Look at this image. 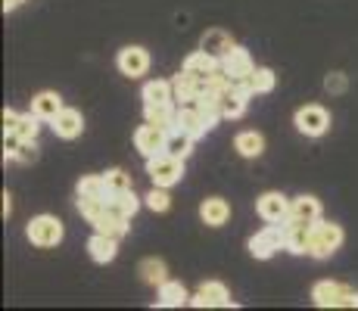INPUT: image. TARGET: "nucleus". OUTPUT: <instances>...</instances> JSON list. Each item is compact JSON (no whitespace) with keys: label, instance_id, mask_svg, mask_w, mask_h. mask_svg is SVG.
<instances>
[{"label":"nucleus","instance_id":"nucleus-38","mask_svg":"<svg viewBox=\"0 0 358 311\" xmlns=\"http://www.w3.org/2000/svg\"><path fill=\"white\" fill-rule=\"evenodd\" d=\"M324 87L330 94H343V91H346V75H343V72H330L324 78Z\"/></svg>","mask_w":358,"mask_h":311},{"label":"nucleus","instance_id":"nucleus-25","mask_svg":"<svg viewBox=\"0 0 358 311\" xmlns=\"http://www.w3.org/2000/svg\"><path fill=\"white\" fill-rule=\"evenodd\" d=\"M187 302H190V296H187V289H184V283L165 280L159 287V299H156L159 308H181V305H187Z\"/></svg>","mask_w":358,"mask_h":311},{"label":"nucleus","instance_id":"nucleus-42","mask_svg":"<svg viewBox=\"0 0 358 311\" xmlns=\"http://www.w3.org/2000/svg\"><path fill=\"white\" fill-rule=\"evenodd\" d=\"M10 193H3V215H10V212H13V203H10Z\"/></svg>","mask_w":358,"mask_h":311},{"label":"nucleus","instance_id":"nucleus-9","mask_svg":"<svg viewBox=\"0 0 358 311\" xmlns=\"http://www.w3.org/2000/svg\"><path fill=\"white\" fill-rule=\"evenodd\" d=\"M165 137H169V131H162V128H156V124H141V128L134 131V147H137V153L141 156H159L165 153Z\"/></svg>","mask_w":358,"mask_h":311},{"label":"nucleus","instance_id":"nucleus-19","mask_svg":"<svg viewBox=\"0 0 358 311\" xmlns=\"http://www.w3.org/2000/svg\"><path fill=\"white\" fill-rule=\"evenodd\" d=\"M143 119L162 131H175V122H178L175 100L171 103H143Z\"/></svg>","mask_w":358,"mask_h":311},{"label":"nucleus","instance_id":"nucleus-3","mask_svg":"<svg viewBox=\"0 0 358 311\" xmlns=\"http://www.w3.org/2000/svg\"><path fill=\"white\" fill-rule=\"evenodd\" d=\"M287 233H290V227L287 224H268L265 231H259L256 237H250V243H246V249H250L252 259H271L278 249H287Z\"/></svg>","mask_w":358,"mask_h":311},{"label":"nucleus","instance_id":"nucleus-8","mask_svg":"<svg viewBox=\"0 0 358 311\" xmlns=\"http://www.w3.org/2000/svg\"><path fill=\"white\" fill-rule=\"evenodd\" d=\"M190 305H196V308H228L231 305V289L224 287L222 280L199 283V289L194 293Z\"/></svg>","mask_w":358,"mask_h":311},{"label":"nucleus","instance_id":"nucleus-24","mask_svg":"<svg viewBox=\"0 0 358 311\" xmlns=\"http://www.w3.org/2000/svg\"><path fill=\"white\" fill-rule=\"evenodd\" d=\"M234 150L243 159H259L265 153V137H262L259 131H240V134L234 137Z\"/></svg>","mask_w":358,"mask_h":311},{"label":"nucleus","instance_id":"nucleus-13","mask_svg":"<svg viewBox=\"0 0 358 311\" xmlns=\"http://www.w3.org/2000/svg\"><path fill=\"white\" fill-rule=\"evenodd\" d=\"M315 221H321V203L315 196H296L290 199V218H287V224H315Z\"/></svg>","mask_w":358,"mask_h":311},{"label":"nucleus","instance_id":"nucleus-33","mask_svg":"<svg viewBox=\"0 0 358 311\" xmlns=\"http://www.w3.org/2000/svg\"><path fill=\"white\" fill-rule=\"evenodd\" d=\"M103 181H106L109 196H115V193H125V190H131V175H128L125 168H109L106 175H103Z\"/></svg>","mask_w":358,"mask_h":311},{"label":"nucleus","instance_id":"nucleus-4","mask_svg":"<svg viewBox=\"0 0 358 311\" xmlns=\"http://www.w3.org/2000/svg\"><path fill=\"white\" fill-rule=\"evenodd\" d=\"M147 175L156 187H175L184 178V159L171 156V153H159L147 159Z\"/></svg>","mask_w":358,"mask_h":311},{"label":"nucleus","instance_id":"nucleus-39","mask_svg":"<svg viewBox=\"0 0 358 311\" xmlns=\"http://www.w3.org/2000/svg\"><path fill=\"white\" fill-rule=\"evenodd\" d=\"M19 143H22V137H19L16 131H3V156H6V159H13V156H16Z\"/></svg>","mask_w":358,"mask_h":311},{"label":"nucleus","instance_id":"nucleus-11","mask_svg":"<svg viewBox=\"0 0 358 311\" xmlns=\"http://www.w3.org/2000/svg\"><path fill=\"white\" fill-rule=\"evenodd\" d=\"M222 68L231 75L234 81H240V78H246V75L256 68V62H252V57H250V50H246V47L234 44L231 50L222 57Z\"/></svg>","mask_w":358,"mask_h":311},{"label":"nucleus","instance_id":"nucleus-7","mask_svg":"<svg viewBox=\"0 0 358 311\" xmlns=\"http://www.w3.org/2000/svg\"><path fill=\"white\" fill-rule=\"evenodd\" d=\"M256 212H259L262 221H268V224H287V218H290V199L278 190L262 193L259 203H256Z\"/></svg>","mask_w":358,"mask_h":311},{"label":"nucleus","instance_id":"nucleus-12","mask_svg":"<svg viewBox=\"0 0 358 311\" xmlns=\"http://www.w3.org/2000/svg\"><path fill=\"white\" fill-rule=\"evenodd\" d=\"M171 91H175L178 103H196L199 96L206 94V85H203V78H196V75H190L181 68V72L171 78Z\"/></svg>","mask_w":358,"mask_h":311},{"label":"nucleus","instance_id":"nucleus-16","mask_svg":"<svg viewBox=\"0 0 358 311\" xmlns=\"http://www.w3.org/2000/svg\"><path fill=\"white\" fill-rule=\"evenodd\" d=\"M234 85L240 87V91H246L250 96H256V94H271L274 91V85H278V78H274V72L271 68H252L246 78H240V81H234Z\"/></svg>","mask_w":358,"mask_h":311},{"label":"nucleus","instance_id":"nucleus-23","mask_svg":"<svg viewBox=\"0 0 358 311\" xmlns=\"http://www.w3.org/2000/svg\"><path fill=\"white\" fill-rule=\"evenodd\" d=\"M109 199V196H106ZM128 221L131 218H125V215H119V212L113 209V205L106 203V212L94 221V231H100V233H113V237H125L128 233Z\"/></svg>","mask_w":358,"mask_h":311},{"label":"nucleus","instance_id":"nucleus-29","mask_svg":"<svg viewBox=\"0 0 358 311\" xmlns=\"http://www.w3.org/2000/svg\"><path fill=\"white\" fill-rule=\"evenodd\" d=\"M190 150H194V137L184 134V131H169V137H165V153L178 156V159H187Z\"/></svg>","mask_w":358,"mask_h":311},{"label":"nucleus","instance_id":"nucleus-28","mask_svg":"<svg viewBox=\"0 0 358 311\" xmlns=\"http://www.w3.org/2000/svg\"><path fill=\"white\" fill-rule=\"evenodd\" d=\"M143 103H171L175 100V91H171V81H162V78H156V81H147L143 85Z\"/></svg>","mask_w":358,"mask_h":311},{"label":"nucleus","instance_id":"nucleus-30","mask_svg":"<svg viewBox=\"0 0 358 311\" xmlns=\"http://www.w3.org/2000/svg\"><path fill=\"white\" fill-rule=\"evenodd\" d=\"M290 233H287V249L293 255H308V237H312V224L302 227V224H287Z\"/></svg>","mask_w":358,"mask_h":311},{"label":"nucleus","instance_id":"nucleus-6","mask_svg":"<svg viewBox=\"0 0 358 311\" xmlns=\"http://www.w3.org/2000/svg\"><path fill=\"white\" fill-rule=\"evenodd\" d=\"M293 124H296V131H299V134L321 137V134H327V128H330V113L324 106H318V103H308V106L296 109Z\"/></svg>","mask_w":358,"mask_h":311},{"label":"nucleus","instance_id":"nucleus-18","mask_svg":"<svg viewBox=\"0 0 358 311\" xmlns=\"http://www.w3.org/2000/svg\"><path fill=\"white\" fill-rule=\"evenodd\" d=\"M246 103H250V94L240 91L237 85L224 87L222 94H218V106H222V119H240V115L246 113Z\"/></svg>","mask_w":358,"mask_h":311},{"label":"nucleus","instance_id":"nucleus-5","mask_svg":"<svg viewBox=\"0 0 358 311\" xmlns=\"http://www.w3.org/2000/svg\"><path fill=\"white\" fill-rule=\"evenodd\" d=\"M63 233H66L63 221L53 218V215H38V218H31L29 227H25V237H29L34 246H41V249L59 246L63 243Z\"/></svg>","mask_w":358,"mask_h":311},{"label":"nucleus","instance_id":"nucleus-21","mask_svg":"<svg viewBox=\"0 0 358 311\" xmlns=\"http://www.w3.org/2000/svg\"><path fill=\"white\" fill-rule=\"evenodd\" d=\"M63 96H59L57 91H41L38 96L31 100V113L38 115L41 122H53L59 113H63Z\"/></svg>","mask_w":358,"mask_h":311},{"label":"nucleus","instance_id":"nucleus-37","mask_svg":"<svg viewBox=\"0 0 358 311\" xmlns=\"http://www.w3.org/2000/svg\"><path fill=\"white\" fill-rule=\"evenodd\" d=\"M16 162H22V165H29V162H34V159H38V143L34 140H22L19 143V150H16Z\"/></svg>","mask_w":358,"mask_h":311},{"label":"nucleus","instance_id":"nucleus-2","mask_svg":"<svg viewBox=\"0 0 358 311\" xmlns=\"http://www.w3.org/2000/svg\"><path fill=\"white\" fill-rule=\"evenodd\" d=\"M343 240H346V233H343L340 224H334V221H315L312 237H308V255L324 261L343 246Z\"/></svg>","mask_w":358,"mask_h":311},{"label":"nucleus","instance_id":"nucleus-26","mask_svg":"<svg viewBox=\"0 0 358 311\" xmlns=\"http://www.w3.org/2000/svg\"><path fill=\"white\" fill-rule=\"evenodd\" d=\"M218 66H222V59H215L212 53H206V50H196V53H190V57L184 59V72L196 75V78H209Z\"/></svg>","mask_w":358,"mask_h":311},{"label":"nucleus","instance_id":"nucleus-34","mask_svg":"<svg viewBox=\"0 0 358 311\" xmlns=\"http://www.w3.org/2000/svg\"><path fill=\"white\" fill-rule=\"evenodd\" d=\"M16 131L19 137H22V140H34V137H38V131H41V119L34 113H25V115H19V122H16Z\"/></svg>","mask_w":358,"mask_h":311},{"label":"nucleus","instance_id":"nucleus-35","mask_svg":"<svg viewBox=\"0 0 358 311\" xmlns=\"http://www.w3.org/2000/svg\"><path fill=\"white\" fill-rule=\"evenodd\" d=\"M106 203H109L106 196H103V199H87V196H78V212H81V215H85V218L94 224V221H97V218L103 215V212H106Z\"/></svg>","mask_w":358,"mask_h":311},{"label":"nucleus","instance_id":"nucleus-32","mask_svg":"<svg viewBox=\"0 0 358 311\" xmlns=\"http://www.w3.org/2000/svg\"><path fill=\"white\" fill-rule=\"evenodd\" d=\"M109 205H113L119 215L134 218L137 209H141V199L134 196V190H125V193H115V196H109Z\"/></svg>","mask_w":358,"mask_h":311},{"label":"nucleus","instance_id":"nucleus-40","mask_svg":"<svg viewBox=\"0 0 358 311\" xmlns=\"http://www.w3.org/2000/svg\"><path fill=\"white\" fill-rule=\"evenodd\" d=\"M16 122H19L16 109H3V131H13V128H16Z\"/></svg>","mask_w":358,"mask_h":311},{"label":"nucleus","instance_id":"nucleus-1","mask_svg":"<svg viewBox=\"0 0 358 311\" xmlns=\"http://www.w3.org/2000/svg\"><path fill=\"white\" fill-rule=\"evenodd\" d=\"M312 302L318 308H358V289L340 280H318L312 287Z\"/></svg>","mask_w":358,"mask_h":311},{"label":"nucleus","instance_id":"nucleus-20","mask_svg":"<svg viewBox=\"0 0 358 311\" xmlns=\"http://www.w3.org/2000/svg\"><path fill=\"white\" fill-rule=\"evenodd\" d=\"M50 124H53V134L63 137V140H75L85 131V119H81L78 109H63Z\"/></svg>","mask_w":358,"mask_h":311},{"label":"nucleus","instance_id":"nucleus-27","mask_svg":"<svg viewBox=\"0 0 358 311\" xmlns=\"http://www.w3.org/2000/svg\"><path fill=\"white\" fill-rule=\"evenodd\" d=\"M137 271H141L143 283H150V287H162V283L169 280V268H165L162 259H143Z\"/></svg>","mask_w":358,"mask_h":311},{"label":"nucleus","instance_id":"nucleus-41","mask_svg":"<svg viewBox=\"0 0 358 311\" xmlns=\"http://www.w3.org/2000/svg\"><path fill=\"white\" fill-rule=\"evenodd\" d=\"M19 3H25V0H3V13H13Z\"/></svg>","mask_w":358,"mask_h":311},{"label":"nucleus","instance_id":"nucleus-22","mask_svg":"<svg viewBox=\"0 0 358 311\" xmlns=\"http://www.w3.org/2000/svg\"><path fill=\"white\" fill-rule=\"evenodd\" d=\"M234 47V41H231V34L224 31V29H209L199 38V50H206V53H212L215 59H222L224 53H228Z\"/></svg>","mask_w":358,"mask_h":311},{"label":"nucleus","instance_id":"nucleus-17","mask_svg":"<svg viewBox=\"0 0 358 311\" xmlns=\"http://www.w3.org/2000/svg\"><path fill=\"white\" fill-rule=\"evenodd\" d=\"M199 218H203L206 227H224L228 224V218H231L228 199H222V196L203 199V203H199Z\"/></svg>","mask_w":358,"mask_h":311},{"label":"nucleus","instance_id":"nucleus-31","mask_svg":"<svg viewBox=\"0 0 358 311\" xmlns=\"http://www.w3.org/2000/svg\"><path fill=\"white\" fill-rule=\"evenodd\" d=\"M75 193H78V196H87V199H103V196H109L103 175H85V178L78 181V187H75Z\"/></svg>","mask_w":358,"mask_h":311},{"label":"nucleus","instance_id":"nucleus-14","mask_svg":"<svg viewBox=\"0 0 358 311\" xmlns=\"http://www.w3.org/2000/svg\"><path fill=\"white\" fill-rule=\"evenodd\" d=\"M175 128L178 131H184V134H190L196 140V137H203L206 131V119H203V113H199V106L196 103H181L178 106V122H175Z\"/></svg>","mask_w":358,"mask_h":311},{"label":"nucleus","instance_id":"nucleus-10","mask_svg":"<svg viewBox=\"0 0 358 311\" xmlns=\"http://www.w3.org/2000/svg\"><path fill=\"white\" fill-rule=\"evenodd\" d=\"M115 66H119V72L128 75V78H141L150 68V53L143 50V47H122L119 57H115Z\"/></svg>","mask_w":358,"mask_h":311},{"label":"nucleus","instance_id":"nucleus-36","mask_svg":"<svg viewBox=\"0 0 358 311\" xmlns=\"http://www.w3.org/2000/svg\"><path fill=\"white\" fill-rule=\"evenodd\" d=\"M143 199H147V205H150V209H153V212H169V209H171L169 187H156V184H153V190H150Z\"/></svg>","mask_w":358,"mask_h":311},{"label":"nucleus","instance_id":"nucleus-15","mask_svg":"<svg viewBox=\"0 0 358 311\" xmlns=\"http://www.w3.org/2000/svg\"><path fill=\"white\" fill-rule=\"evenodd\" d=\"M87 252H91V259L97 261V265H109V261L119 255V237L94 231V237L87 240Z\"/></svg>","mask_w":358,"mask_h":311}]
</instances>
